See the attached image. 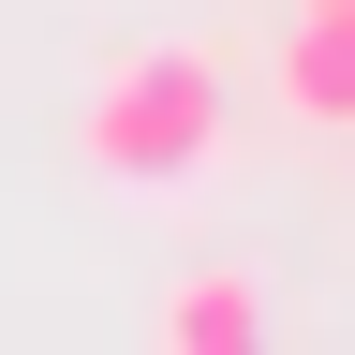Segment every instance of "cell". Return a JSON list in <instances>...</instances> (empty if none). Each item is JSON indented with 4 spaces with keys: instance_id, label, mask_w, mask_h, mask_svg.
<instances>
[{
    "instance_id": "3957f363",
    "label": "cell",
    "mask_w": 355,
    "mask_h": 355,
    "mask_svg": "<svg viewBox=\"0 0 355 355\" xmlns=\"http://www.w3.org/2000/svg\"><path fill=\"white\" fill-rule=\"evenodd\" d=\"M163 340H178V355H252V340H266V296L237 282V266H193V282L163 296Z\"/></svg>"
},
{
    "instance_id": "7a4b0ae2",
    "label": "cell",
    "mask_w": 355,
    "mask_h": 355,
    "mask_svg": "<svg viewBox=\"0 0 355 355\" xmlns=\"http://www.w3.org/2000/svg\"><path fill=\"white\" fill-rule=\"evenodd\" d=\"M266 89H282V119L355 133V0H296V30H282V60H266Z\"/></svg>"
},
{
    "instance_id": "6da1fadb",
    "label": "cell",
    "mask_w": 355,
    "mask_h": 355,
    "mask_svg": "<svg viewBox=\"0 0 355 355\" xmlns=\"http://www.w3.org/2000/svg\"><path fill=\"white\" fill-rule=\"evenodd\" d=\"M74 148L119 178V193H178V178L222 163V44H119L89 74Z\"/></svg>"
}]
</instances>
